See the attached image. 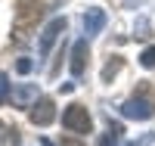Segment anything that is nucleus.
Wrapping results in <instances>:
<instances>
[{"mask_svg": "<svg viewBox=\"0 0 155 146\" xmlns=\"http://www.w3.org/2000/svg\"><path fill=\"white\" fill-rule=\"evenodd\" d=\"M62 127L71 131V134H90V127H93V118H90L87 106L81 103H71L65 112H62Z\"/></svg>", "mask_w": 155, "mask_h": 146, "instance_id": "f257e3e1", "label": "nucleus"}, {"mask_svg": "<svg viewBox=\"0 0 155 146\" xmlns=\"http://www.w3.org/2000/svg\"><path fill=\"white\" fill-rule=\"evenodd\" d=\"M121 115L134 118V121H149V118H155V103L149 97H130L121 106Z\"/></svg>", "mask_w": 155, "mask_h": 146, "instance_id": "f03ea898", "label": "nucleus"}, {"mask_svg": "<svg viewBox=\"0 0 155 146\" xmlns=\"http://www.w3.org/2000/svg\"><path fill=\"white\" fill-rule=\"evenodd\" d=\"M65 31V19L62 16H56V19H50L47 25H44V31H41V41H37V53L41 56H47L50 50H53V44L59 41V34Z\"/></svg>", "mask_w": 155, "mask_h": 146, "instance_id": "7ed1b4c3", "label": "nucleus"}, {"mask_svg": "<svg viewBox=\"0 0 155 146\" xmlns=\"http://www.w3.org/2000/svg\"><path fill=\"white\" fill-rule=\"evenodd\" d=\"M28 118H31V124H37V127H47V124L56 118V106H53V100H47V97L34 100V103H31V112H28Z\"/></svg>", "mask_w": 155, "mask_h": 146, "instance_id": "20e7f679", "label": "nucleus"}, {"mask_svg": "<svg viewBox=\"0 0 155 146\" xmlns=\"http://www.w3.org/2000/svg\"><path fill=\"white\" fill-rule=\"evenodd\" d=\"M87 59H90V50H87V41H78L74 47H71V75L74 78H81L84 72H87Z\"/></svg>", "mask_w": 155, "mask_h": 146, "instance_id": "39448f33", "label": "nucleus"}, {"mask_svg": "<svg viewBox=\"0 0 155 146\" xmlns=\"http://www.w3.org/2000/svg\"><path fill=\"white\" fill-rule=\"evenodd\" d=\"M81 22H84V34H87V37H96L102 28H106L109 19H106V12H102V9H87Z\"/></svg>", "mask_w": 155, "mask_h": 146, "instance_id": "423d86ee", "label": "nucleus"}, {"mask_svg": "<svg viewBox=\"0 0 155 146\" xmlns=\"http://www.w3.org/2000/svg\"><path fill=\"white\" fill-rule=\"evenodd\" d=\"M34 100H37V84H19V87H12V103H16L19 109H28Z\"/></svg>", "mask_w": 155, "mask_h": 146, "instance_id": "0eeeda50", "label": "nucleus"}, {"mask_svg": "<svg viewBox=\"0 0 155 146\" xmlns=\"http://www.w3.org/2000/svg\"><path fill=\"white\" fill-rule=\"evenodd\" d=\"M121 134H124V131H121V124H109V131L99 137V143H96V146H115V143L121 140Z\"/></svg>", "mask_w": 155, "mask_h": 146, "instance_id": "6e6552de", "label": "nucleus"}, {"mask_svg": "<svg viewBox=\"0 0 155 146\" xmlns=\"http://www.w3.org/2000/svg\"><path fill=\"white\" fill-rule=\"evenodd\" d=\"M121 65H124L121 59H112V62L106 65V69H102V81H112V78H115V75L121 72Z\"/></svg>", "mask_w": 155, "mask_h": 146, "instance_id": "1a4fd4ad", "label": "nucleus"}, {"mask_svg": "<svg viewBox=\"0 0 155 146\" xmlns=\"http://www.w3.org/2000/svg\"><path fill=\"white\" fill-rule=\"evenodd\" d=\"M140 65H143V69H155V47L140 53Z\"/></svg>", "mask_w": 155, "mask_h": 146, "instance_id": "9d476101", "label": "nucleus"}, {"mask_svg": "<svg viewBox=\"0 0 155 146\" xmlns=\"http://www.w3.org/2000/svg\"><path fill=\"white\" fill-rule=\"evenodd\" d=\"M31 69H34V59H31V56H22V59L16 62V72H19V75H28Z\"/></svg>", "mask_w": 155, "mask_h": 146, "instance_id": "9b49d317", "label": "nucleus"}, {"mask_svg": "<svg viewBox=\"0 0 155 146\" xmlns=\"http://www.w3.org/2000/svg\"><path fill=\"white\" fill-rule=\"evenodd\" d=\"M6 97H9V78L0 72V103H6Z\"/></svg>", "mask_w": 155, "mask_h": 146, "instance_id": "f8f14e48", "label": "nucleus"}, {"mask_svg": "<svg viewBox=\"0 0 155 146\" xmlns=\"http://www.w3.org/2000/svg\"><path fill=\"white\" fill-rule=\"evenodd\" d=\"M152 140H155V134H146V137H143V140H140V143H121V146H149Z\"/></svg>", "mask_w": 155, "mask_h": 146, "instance_id": "ddd939ff", "label": "nucleus"}, {"mask_svg": "<svg viewBox=\"0 0 155 146\" xmlns=\"http://www.w3.org/2000/svg\"><path fill=\"white\" fill-rule=\"evenodd\" d=\"M62 146H81L78 140H62Z\"/></svg>", "mask_w": 155, "mask_h": 146, "instance_id": "4468645a", "label": "nucleus"}, {"mask_svg": "<svg viewBox=\"0 0 155 146\" xmlns=\"http://www.w3.org/2000/svg\"><path fill=\"white\" fill-rule=\"evenodd\" d=\"M41 143H44V146H53V143H50V140H41Z\"/></svg>", "mask_w": 155, "mask_h": 146, "instance_id": "2eb2a0df", "label": "nucleus"}]
</instances>
